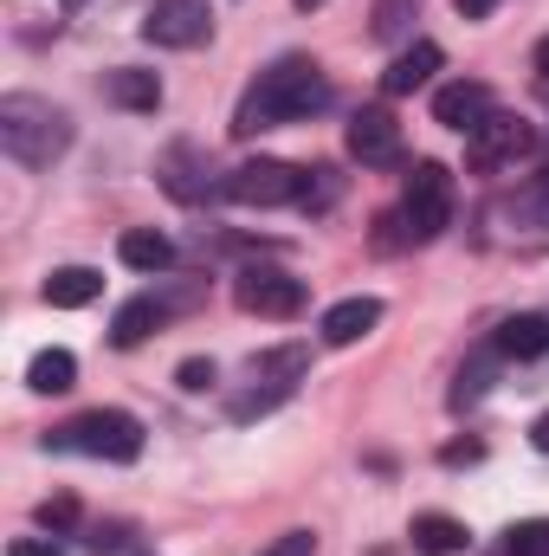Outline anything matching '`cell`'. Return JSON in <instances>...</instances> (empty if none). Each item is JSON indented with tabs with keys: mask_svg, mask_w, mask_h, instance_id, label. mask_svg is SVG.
I'll list each match as a JSON object with an SVG mask.
<instances>
[{
	"mask_svg": "<svg viewBox=\"0 0 549 556\" xmlns=\"http://www.w3.org/2000/svg\"><path fill=\"white\" fill-rule=\"evenodd\" d=\"M323 104H330V78H323V65L304 59V52H284L278 65L259 72V85L240 98V111H233V137H259V130L304 124V117L323 111Z\"/></svg>",
	"mask_w": 549,
	"mask_h": 556,
	"instance_id": "1",
	"label": "cell"
},
{
	"mask_svg": "<svg viewBox=\"0 0 549 556\" xmlns=\"http://www.w3.org/2000/svg\"><path fill=\"white\" fill-rule=\"evenodd\" d=\"M452 227V168L446 162H413L401 181V207L382 214V247H426Z\"/></svg>",
	"mask_w": 549,
	"mask_h": 556,
	"instance_id": "2",
	"label": "cell"
},
{
	"mask_svg": "<svg viewBox=\"0 0 549 556\" xmlns=\"http://www.w3.org/2000/svg\"><path fill=\"white\" fill-rule=\"evenodd\" d=\"M0 149L20 162V168H52L65 149H72V117L46 98H0Z\"/></svg>",
	"mask_w": 549,
	"mask_h": 556,
	"instance_id": "3",
	"label": "cell"
},
{
	"mask_svg": "<svg viewBox=\"0 0 549 556\" xmlns=\"http://www.w3.org/2000/svg\"><path fill=\"white\" fill-rule=\"evenodd\" d=\"M46 446H59V453H91V459H117V466H130L142 453V420L124 415V408H91V415L65 420V427H52L46 433Z\"/></svg>",
	"mask_w": 549,
	"mask_h": 556,
	"instance_id": "4",
	"label": "cell"
},
{
	"mask_svg": "<svg viewBox=\"0 0 549 556\" xmlns=\"http://www.w3.org/2000/svg\"><path fill=\"white\" fill-rule=\"evenodd\" d=\"M524 155H537V124L511 117V111H491L472 137H465V168L472 175H505L518 168Z\"/></svg>",
	"mask_w": 549,
	"mask_h": 556,
	"instance_id": "5",
	"label": "cell"
},
{
	"mask_svg": "<svg viewBox=\"0 0 549 556\" xmlns=\"http://www.w3.org/2000/svg\"><path fill=\"white\" fill-rule=\"evenodd\" d=\"M227 194H233L240 207H297V201H304V168H297V162H272V155L240 162V168L227 175Z\"/></svg>",
	"mask_w": 549,
	"mask_h": 556,
	"instance_id": "6",
	"label": "cell"
},
{
	"mask_svg": "<svg viewBox=\"0 0 549 556\" xmlns=\"http://www.w3.org/2000/svg\"><path fill=\"white\" fill-rule=\"evenodd\" d=\"M233 304L246 317H297L304 311V278H291L284 266H246L233 278Z\"/></svg>",
	"mask_w": 549,
	"mask_h": 556,
	"instance_id": "7",
	"label": "cell"
},
{
	"mask_svg": "<svg viewBox=\"0 0 549 556\" xmlns=\"http://www.w3.org/2000/svg\"><path fill=\"white\" fill-rule=\"evenodd\" d=\"M207 33H214L207 0H155V7L142 13V39H149V46H175V52H188V46H201Z\"/></svg>",
	"mask_w": 549,
	"mask_h": 556,
	"instance_id": "8",
	"label": "cell"
},
{
	"mask_svg": "<svg viewBox=\"0 0 549 556\" xmlns=\"http://www.w3.org/2000/svg\"><path fill=\"white\" fill-rule=\"evenodd\" d=\"M349 155L362 162V168H395L401 162V124L382 111V104H369V111H356L349 117Z\"/></svg>",
	"mask_w": 549,
	"mask_h": 556,
	"instance_id": "9",
	"label": "cell"
},
{
	"mask_svg": "<svg viewBox=\"0 0 549 556\" xmlns=\"http://www.w3.org/2000/svg\"><path fill=\"white\" fill-rule=\"evenodd\" d=\"M491 111H498V104H491V85H478V78H452V85L433 91V124H446V130H459V137H472Z\"/></svg>",
	"mask_w": 549,
	"mask_h": 556,
	"instance_id": "10",
	"label": "cell"
},
{
	"mask_svg": "<svg viewBox=\"0 0 549 556\" xmlns=\"http://www.w3.org/2000/svg\"><path fill=\"white\" fill-rule=\"evenodd\" d=\"M162 188L175 194V201H207V188H214V168H207V149H194V142H168V155H162Z\"/></svg>",
	"mask_w": 549,
	"mask_h": 556,
	"instance_id": "11",
	"label": "cell"
},
{
	"mask_svg": "<svg viewBox=\"0 0 549 556\" xmlns=\"http://www.w3.org/2000/svg\"><path fill=\"white\" fill-rule=\"evenodd\" d=\"M375 324H382V298H343V304H330V311H323V324H317V330H323V343H330V350H349V343H362Z\"/></svg>",
	"mask_w": 549,
	"mask_h": 556,
	"instance_id": "12",
	"label": "cell"
},
{
	"mask_svg": "<svg viewBox=\"0 0 549 556\" xmlns=\"http://www.w3.org/2000/svg\"><path fill=\"white\" fill-rule=\"evenodd\" d=\"M433 72H439V46H433V39H413L408 52H395V59H388L382 91H388V98H413L420 85H433Z\"/></svg>",
	"mask_w": 549,
	"mask_h": 556,
	"instance_id": "13",
	"label": "cell"
},
{
	"mask_svg": "<svg viewBox=\"0 0 549 556\" xmlns=\"http://www.w3.org/2000/svg\"><path fill=\"white\" fill-rule=\"evenodd\" d=\"M408 538H413V551L420 556H459L465 544H472V531H465L459 518H446V511H420Z\"/></svg>",
	"mask_w": 549,
	"mask_h": 556,
	"instance_id": "14",
	"label": "cell"
},
{
	"mask_svg": "<svg viewBox=\"0 0 549 556\" xmlns=\"http://www.w3.org/2000/svg\"><path fill=\"white\" fill-rule=\"evenodd\" d=\"M491 350L498 356H544L549 350V317H537V311H524V317H505L498 324V337H491Z\"/></svg>",
	"mask_w": 549,
	"mask_h": 556,
	"instance_id": "15",
	"label": "cell"
},
{
	"mask_svg": "<svg viewBox=\"0 0 549 556\" xmlns=\"http://www.w3.org/2000/svg\"><path fill=\"white\" fill-rule=\"evenodd\" d=\"M162 324H168V304H162V298H130V304L111 317V343H117V350H137L142 337L162 330Z\"/></svg>",
	"mask_w": 549,
	"mask_h": 556,
	"instance_id": "16",
	"label": "cell"
},
{
	"mask_svg": "<svg viewBox=\"0 0 549 556\" xmlns=\"http://www.w3.org/2000/svg\"><path fill=\"white\" fill-rule=\"evenodd\" d=\"M117 260H124L130 273H149V278H155V273H168V266H175V247H168L155 227H130V233L117 240Z\"/></svg>",
	"mask_w": 549,
	"mask_h": 556,
	"instance_id": "17",
	"label": "cell"
},
{
	"mask_svg": "<svg viewBox=\"0 0 549 556\" xmlns=\"http://www.w3.org/2000/svg\"><path fill=\"white\" fill-rule=\"evenodd\" d=\"M104 98L124 104V111H155V104H162V78H155V72H137V65H117V72L104 78Z\"/></svg>",
	"mask_w": 549,
	"mask_h": 556,
	"instance_id": "18",
	"label": "cell"
},
{
	"mask_svg": "<svg viewBox=\"0 0 549 556\" xmlns=\"http://www.w3.org/2000/svg\"><path fill=\"white\" fill-rule=\"evenodd\" d=\"M104 291V273H91V266H59V273L46 278V304L52 311H78V304H91Z\"/></svg>",
	"mask_w": 549,
	"mask_h": 556,
	"instance_id": "19",
	"label": "cell"
},
{
	"mask_svg": "<svg viewBox=\"0 0 549 556\" xmlns=\"http://www.w3.org/2000/svg\"><path fill=\"white\" fill-rule=\"evenodd\" d=\"M26 382H33L39 395H65V389L78 382V356H72V350H39L33 369H26Z\"/></svg>",
	"mask_w": 549,
	"mask_h": 556,
	"instance_id": "20",
	"label": "cell"
},
{
	"mask_svg": "<svg viewBox=\"0 0 549 556\" xmlns=\"http://www.w3.org/2000/svg\"><path fill=\"white\" fill-rule=\"evenodd\" d=\"M498 556H549V518H531V525H511Z\"/></svg>",
	"mask_w": 549,
	"mask_h": 556,
	"instance_id": "21",
	"label": "cell"
},
{
	"mask_svg": "<svg viewBox=\"0 0 549 556\" xmlns=\"http://www.w3.org/2000/svg\"><path fill=\"white\" fill-rule=\"evenodd\" d=\"M336 194H343V181H336V168H304V201H297L304 214H317V207H330Z\"/></svg>",
	"mask_w": 549,
	"mask_h": 556,
	"instance_id": "22",
	"label": "cell"
},
{
	"mask_svg": "<svg viewBox=\"0 0 549 556\" xmlns=\"http://www.w3.org/2000/svg\"><path fill=\"white\" fill-rule=\"evenodd\" d=\"M491 389V356H478L472 369H459V389H452V408H472L478 395Z\"/></svg>",
	"mask_w": 549,
	"mask_h": 556,
	"instance_id": "23",
	"label": "cell"
},
{
	"mask_svg": "<svg viewBox=\"0 0 549 556\" xmlns=\"http://www.w3.org/2000/svg\"><path fill=\"white\" fill-rule=\"evenodd\" d=\"M518 220H531V227H549V175H537V181L518 194Z\"/></svg>",
	"mask_w": 549,
	"mask_h": 556,
	"instance_id": "24",
	"label": "cell"
},
{
	"mask_svg": "<svg viewBox=\"0 0 549 556\" xmlns=\"http://www.w3.org/2000/svg\"><path fill=\"white\" fill-rule=\"evenodd\" d=\"M259 556H317V538H310V531H284V538H272Z\"/></svg>",
	"mask_w": 549,
	"mask_h": 556,
	"instance_id": "25",
	"label": "cell"
},
{
	"mask_svg": "<svg viewBox=\"0 0 549 556\" xmlns=\"http://www.w3.org/2000/svg\"><path fill=\"white\" fill-rule=\"evenodd\" d=\"M401 26H408V0H382V7H375V33H382V39H395Z\"/></svg>",
	"mask_w": 549,
	"mask_h": 556,
	"instance_id": "26",
	"label": "cell"
},
{
	"mask_svg": "<svg viewBox=\"0 0 549 556\" xmlns=\"http://www.w3.org/2000/svg\"><path fill=\"white\" fill-rule=\"evenodd\" d=\"M72 518H78V505H72V498H46V505H39V525H46V531H65Z\"/></svg>",
	"mask_w": 549,
	"mask_h": 556,
	"instance_id": "27",
	"label": "cell"
},
{
	"mask_svg": "<svg viewBox=\"0 0 549 556\" xmlns=\"http://www.w3.org/2000/svg\"><path fill=\"white\" fill-rule=\"evenodd\" d=\"M181 389H188V395L214 389V363H181Z\"/></svg>",
	"mask_w": 549,
	"mask_h": 556,
	"instance_id": "28",
	"label": "cell"
},
{
	"mask_svg": "<svg viewBox=\"0 0 549 556\" xmlns=\"http://www.w3.org/2000/svg\"><path fill=\"white\" fill-rule=\"evenodd\" d=\"M7 556H65V551H59L52 538H13V544H7Z\"/></svg>",
	"mask_w": 549,
	"mask_h": 556,
	"instance_id": "29",
	"label": "cell"
},
{
	"mask_svg": "<svg viewBox=\"0 0 549 556\" xmlns=\"http://www.w3.org/2000/svg\"><path fill=\"white\" fill-rule=\"evenodd\" d=\"M452 7H459V20H491L505 0H452Z\"/></svg>",
	"mask_w": 549,
	"mask_h": 556,
	"instance_id": "30",
	"label": "cell"
},
{
	"mask_svg": "<svg viewBox=\"0 0 549 556\" xmlns=\"http://www.w3.org/2000/svg\"><path fill=\"white\" fill-rule=\"evenodd\" d=\"M531 440H537V453H549V415L537 420V427H531Z\"/></svg>",
	"mask_w": 549,
	"mask_h": 556,
	"instance_id": "31",
	"label": "cell"
},
{
	"mask_svg": "<svg viewBox=\"0 0 549 556\" xmlns=\"http://www.w3.org/2000/svg\"><path fill=\"white\" fill-rule=\"evenodd\" d=\"M537 72H544V91H549V39L537 46Z\"/></svg>",
	"mask_w": 549,
	"mask_h": 556,
	"instance_id": "32",
	"label": "cell"
},
{
	"mask_svg": "<svg viewBox=\"0 0 549 556\" xmlns=\"http://www.w3.org/2000/svg\"><path fill=\"white\" fill-rule=\"evenodd\" d=\"M297 7H304V13H310V7H323V0H297Z\"/></svg>",
	"mask_w": 549,
	"mask_h": 556,
	"instance_id": "33",
	"label": "cell"
},
{
	"mask_svg": "<svg viewBox=\"0 0 549 556\" xmlns=\"http://www.w3.org/2000/svg\"><path fill=\"white\" fill-rule=\"evenodd\" d=\"M72 7H78V0H72Z\"/></svg>",
	"mask_w": 549,
	"mask_h": 556,
	"instance_id": "34",
	"label": "cell"
}]
</instances>
